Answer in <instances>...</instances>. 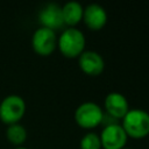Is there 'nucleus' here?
Listing matches in <instances>:
<instances>
[{
	"label": "nucleus",
	"instance_id": "f257e3e1",
	"mask_svg": "<svg viewBox=\"0 0 149 149\" xmlns=\"http://www.w3.org/2000/svg\"><path fill=\"white\" fill-rule=\"evenodd\" d=\"M57 47L66 58L79 57L84 52L85 36L77 28H68L58 37Z\"/></svg>",
	"mask_w": 149,
	"mask_h": 149
},
{
	"label": "nucleus",
	"instance_id": "f03ea898",
	"mask_svg": "<svg viewBox=\"0 0 149 149\" xmlns=\"http://www.w3.org/2000/svg\"><path fill=\"white\" fill-rule=\"evenodd\" d=\"M122 128L127 136L142 139L149 134V114L143 109H129L122 119Z\"/></svg>",
	"mask_w": 149,
	"mask_h": 149
},
{
	"label": "nucleus",
	"instance_id": "7ed1b4c3",
	"mask_svg": "<svg viewBox=\"0 0 149 149\" xmlns=\"http://www.w3.org/2000/svg\"><path fill=\"white\" fill-rule=\"evenodd\" d=\"M26 113V102L23 98L17 94H9L0 102V120L2 123L9 126L19 123Z\"/></svg>",
	"mask_w": 149,
	"mask_h": 149
},
{
	"label": "nucleus",
	"instance_id": "20e7f679",
	"mask_svg": "<svg viewBox=\"0 0 149 149\" xmlns=\"http://www.w3.org/2000/svg\"><path fill=\"white\" fill-rule=\"evenodd\" d=\"M104 112L99 105L92 101H86L79 105L74 112V120L81 128H94L101 123Z\"/></svg>",
	"mask_w": 149,
	"mask_h": 149
},
{
	"label": "nucleus",
	"instance_id": "39448f33",
	"mask_svg": "<svg viewBox=\"0 0 149 149\" xmlns=\"http://www.w3.org/2000/svg\"><path fill=\"white\" fill-rule=\"evenodd\" d=\"M31 47L40 56L51 55L57 47V37L55 31L43 27L36 29L31 37Z\"/></svg>",
	"mask_w": 149,
	"mask_h": 149
},
{
	"label": "nucleus",
	"instance_id": "423d86ee",
	"mask_svg": "<svg viewBox=\"0 0 149 149\" xmlns=\"http://www.w3.org/2000/svg\"><path fill=\"white\" fill-rule=\"evenodd\" d=\"M127 134L120 123L107 126L100 135L101 147L104 149H122L127 142Z\"/></svg>",
	"mask_w": 149,
	"mask_h": 149
},
{
	"label": "nucleus",
	"instance_id": "0eeeda50",
	"mask_svg": "<svg viewBox=\"0 0 149 149\" xmlns=\"http://www.w3.org/2000/svg\"><path fill=\"white\" fill-rule=\"evenodd\" d=\"M38 21L43 28H48L54 31L63 28L64 20L62 14V7L57 3L45 5L38 13Z\"/></svg>",
	"mask_w": 149,
	"mask_h": 149
},
{
	"label": "nucleus",
	"instance_id": "6e6552de",
	"mask_svg": "<svg viewBox=\"0 0 149 149\" xmlns=\"http://www.w3.org/2000/svg\"><path fill=\"white\" fill-rule=\"evenodd\" d=\"M79 68L88 76H99L105 68L104 58L95 51H84L78 59Z\"/></svg>",
	"mask_w": 149,
	"mask_h": 149
},
{
	"label": "nucleus",
	"instance_id": "1a4fd4ad",
	"mask_svg": "<svg viewBox=\"0 0 149 149\" xmlns=\"http://www.w3.org/2000/svg\"><path fill=\"white\" fill-rule=\"evenodd\" d=\"M83 20L88 29L100 30L105 27L107 22V14L104 7H101L100 5L91 3L84 9Z\"/></svg>",
	"mask_w": 149,
	"mask_h": 149
},
{
	"label": "nucleus",
	"instance_id": "9d476101",
	"mask_svg": "<svg viewBox=\"0 0 149 149\" xmlns=\"http://www.w3.org/2000/svg\"><path fill=\"white\" fill-rule=\"evenodd\" d=\"M105 109L106 113L112 118L116 120L123 119V116L129 111L128 101L121 93L111 92L105 98Z\"/></svg>",
	"mask_w": 149,
	"mask_h": 149
},
{
	"label": "nucleus",
	"instance_id": "9b49d317",
	"mask_svg": "<svg viewBox=\"0 0 149 149\" xmlns=\"http://www.w3.org/2000/svg\"><path fill=\"white\" fill-rule=\"evenodd\" d=\"M83 13H84V9L79 2H76V1L66 2L62 7L64 24H68L70 27L76 26L83 20Z\"/></svg>",
	"mask_w": 149,
	"mask_h": 149
},
{
	"label": "nucleus",
	"instance_id": "f8f14e48",
	"mask_svg": "<svg viewBox=\"0 0 149 149\" xmlns=\"http://www.w3.org/2000/svg\"><path fill=\"white\" fill-rule=\"evenodd\" d=\"M6 137L9 141V143L20 147L27 139V130L20 123L9 125L6 129Z\"/></svg>",
	"mask_w": 149,
	"mask_h": 149
},
{
	"label": "nucleus",
	"instance_id": "ddd939ff",
	"mask_svg": "<svg viewBox=\"0 0 149 149\" xmlns=\"http://www.w3.org/2000/svg\"><path fill=\"white\" fill-rule=\"evenodd\" d=\"M80 149H101L100 137L94 133L85 134L80 140Z\"/></svg>",
	"mask_w": 149,
	"mask_h": 149
},
{
	"label": "nucleus",
	"instance_id": "4468645a",
	"mask_svg": "<svg viewBox=\"0 0 149 149\" xmlns=\"http://www.w3.org/2000/svg\"><path fill=\"white\" fill-rule=\"evenodd\" d=\"M15 149H28V148H24V147H17V148H15Z\"/></svg>",
	"mask_w": 149,
	"mask_h": 149
},
{
	"label": "nucleus",
	"instance_id": "2eb2a0df",
	"mask_svg": "<svg viewBox=\"0 0 149 149\" xmlns=\"http://www.w3.org/2000/svg\"><path fill=\"white\" fill-rule=\"evenodd\" d=\"M122 149H130V148H122Z\"/></svg>",
	"mask_w": 149,
	"mask_h": 149
}]
</instances>
